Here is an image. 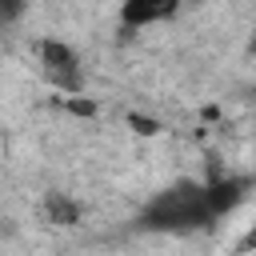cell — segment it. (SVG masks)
Segmentation results:
<instances>
[{"instance_id":"obj_3","label":"cell","mask_w":256,"mask_h":256,"mask_svg":"<svg viewBox=\"0 0 256 256\" xmlns=\"http://www.w3.org/2000/svg\"><path fill=\"white\" fill-rule=\"evenodd\" d=\"M180 8H184V0H120V28L140 32L152 24H168Z\"/></svg>"},{"instance_id":"obj_4","label":"cell","mask_w":256,"mask_h":256,"mask_svg":"<svg viewBox=\"0 0 256 256\" xmlns=\"http://www.w3.org/2000/svg\"><path fill=\"white\" fill-rule=\"evenodd\" d=\"M44 212H48V220H52V224H64V228L80 224V204H76L72 196H64V192H48Z\"/></svg>"},{"instance_id":"obj_1","label":"cell","mask_w":256,"mask_h":256,"mask_svg":"<svg viewBox=\"0 0 256 256\" xmlns=\"http://www.w3.org/2000/svg\"><path fill=\"white\" fill-rule=\"evenodd\" d=\"M220 220V208L212 200V184L204 180H172L160 188L136 216V228L144 232H200Z\"/></svg>"},{"instance_id":"obj_2","label":"cell","mask_w":256,"mask_h":256,"mask_svg":"<svg viewBox=\"0 0 256 256\" xmlns=\"http://www.w3.org/2000/svg\"><path fill=\"white\" fill-rule=\"evenodd\" d=\"M32 52H36V64H40V76L60 92V96H80L84 92V60L80 52L60 40V36H40L32 40Z\"/></svg>"},{"instance_id":"obj_6","label":"cell","mask_w":256,"mask_h":256,"mask_svg":"<svg viewBox=\"0 0 256 256\" xmlns=\"http://www.w3.org/2000/svg\"><path fill=\"white\" fill-rule=\"evenodd\" d=\"M236 252H256V224L244 228V236L236 240Z\"/></svg>"},{"instance_id":"obj_5","label":"cell","mask_w":256,"mask_h":256,"mask_svg":"<svg viewBox=\"0 0 256 256\" xmlns=\"http://www.w3.org/2000/svg\"><path fill=\"white\" fill-rule=\"evenodd\" d=\"M240 196H244V184H240V180H212V200H216L220 216L232 212V208L240 204Z\"/></svg>"},{"instance_id":"obj_7","label":"cell","mask_w":256,"mask_h":256,"mask_svg":"<svg viewBox=\"0 0 256 256\" xmlns=\"http://www.w3.org/2000/svg\"><path fill=\"white\" fill-rule=\"evenodd\" d=\"M20 16V0H4V24H12Z\"/></svg>"}]
</instances>
